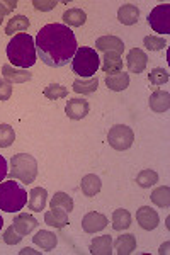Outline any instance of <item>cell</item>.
I'll list each match as a JSON object with an SVG mask.
<instances>
[{
	"label": "cell",
	"instance_id": "obj_4",
	"mask_svg": "<svg viewBox=\"0 0 170 255\" xmlns=\"http://www.w3.org/2000/svg\"><path fill=\"white\" fill-rule=\"evenodd\" d=\"M9 179L20 180L24 184H31L38 177V162L29 153H17L10 160V170L7 174Z\"/></svg>",
	"mask_w": 170,
	"mask_h": 255
},
{
	"label": "cell",
	"instance_id": "obj_10",
	"mask_svg": "<svg viewBox=\"0 0 170 255\" xmlns=\"http://www.w3.org/2000/svg\"><path fill=\"white\" fill-rule=\"evenodd\" d=\"M89 111H90V106H89V101H85V99H70L65 108L66 116L70 119H73V121L84 119L87 114H89Z\"/></svg>",
	"mask_w": 170,
	"mask_h": 255
},
{
	"label": "cell",
	"instance_id": "obj_37",
	"mask_svg": "<svg viewBox=\"0 0 170 255\" xmlns=\"http://www.w3.org/2000/svg\"><path fill=\"white\" fill-rule=\"evenodd\" d=\"M12 96V84L5 79H0V101H9Z\"/></svg>",
	"mask_w": 170,
	"mask_h": 255
},
{
	"label": "cell",
	"instance_id": "obj_41",
	"mask_svg": "<svg viewBox=\"0 0 170 255\" xmlns=\"http://www.w3.org/2000/svg\"><path fill=\"white\" fill-rule=\"evenodd\" d=\"M167 249H169V244H165V245H162V249L159 250V252H160V254H167V252H169Z\"/></svg>",
	"mask_w": 170,
	"mask_h": 255
},
{
	"label": "cell",
	"instance_id": "obj_40",
	"mask_svg": "<svg viewBox=\"0 0 170 255\" xmlns=\"http://www.w3.org/2000/svg\"><path fill=\"white\" fill-rule=\"evenodd\" d=\"M10 9L7 7V3L5 2H0V26H2V22H3V19H5V15L9 14Z\"/></svg>",
	"mask_w": 170,
	"mask_h": 255
},
{
	"label": "cell",
	"instance_id": "obj_36",
	"mask_svg": "<svg viewBox=\"0 0 170 255\" xmlns=\"http://www.w3.org/2000/svg\"><path fill=\"white\" fill-rule=\"evenodd\" d=\"M20 240H22V235H19L14 226L10 225L9 228L5 230V233H3V242H5L7 245H17Z\"/></svg>",
	"mask_w": 170,
	"mask_h": 255
},
{
	"label": "cell",
	"instance_id": "obj_2",
	"mask_svg": "<svg viewBox=\"0 0 170 255\" xmlns=\"http://www.w3.org/2000/svg\"><path fill=\"white\" fill-rule=\"evenodd\" d=\"M7 58L12 63V67H19L22 70L32 67L38 58L34 38L27 32L14 34L7 44Z\"/></svg>",
	"mask_w": 170,
	"mask_h": 255
},
{
	"label": "cell",
	"instance_id": "obj_24",
	"mask_svg": "<svg viewBox=\"0 0 170 255\" xmlns=\"http://www.w3.org/2000/svg\"><path fill=\"white\" fill-rule=\"evenodd\" d=\"M106 85L111 90H114V92H121V90L128 89V85H130V75L124 73V72L107 75L106 77Z\"/></svg>",
	"mask_w": 170,
	"mask_h": 255
},
{
	"label": "cell",
	"instance_id": "obj_19",
	"mask_svg": "<svg viewBox=\"0 0 170 255\" xmlns=\"http://www.w3.org/2000/svg\"><path fill=\"white\" fill-rule=\"evenodd\" d=\"M32 242H34V245H38L41 250L49 252V250H53L56 247L58 238L55 233L48 232V230H41V232H38L34 237H32Z\"/></svg>",
	"mask_w": 170,
	"mask_h": 255
},
{
	"label": "cell",
	"instance_id": "obj_26",
	"mask_svg": "<svg viewBox=\"0 0 170 255\" xmlns=\"http://www.w3.org/2000/svg\"><path fill=\"white\" fill-rule=\"evenodd\" d=\"M63 20H65V26L80 27L85 24L87 14H85V10H82V9H68L63 14Z\"/></svg>",
	"mask_w": 170,
	"mask_h": 255
},
{
	"label": "cell",
	"instance_id": "obj_29",
	"mask_svg": "<svg viewBox=\"0 0 170 255\" xmlns=\"http://www.w3.org/2000/svg\"><path fill=\"white\" fill-rule=\"evenodd\" d=\"M51 209H63L65 213H72L73 211V199L65 192H56L53 196L51 203H49Z\"/></svg>",
	"mask_w": 170,
	"mask_h": 255
},
{
	"label": "cell",
	"instance_id": "obj_12",
	"mask_svg": "<svg viewBox=\"0 0 170 255\" xmlns=\"http://www.w3.org/2000/svg\"><path fill=\"white\" fill-rule=\"evenodd\" d=\"M126 65H128V70H130L131 73H142L148 65L147 53L140 48H133L131 51L128 53Z\"/></svg>",
	"mask_w": 170,
	"mask_h": 255
},
{
	"label": "cell",
	"instance_id": "obj_20",
	"mask_svg": "<svg viewBox=\"0 0 170 255\" xmlns=\"http://www.w3.org/2000/svg\"><path fill=\"white\" fill-rule=\"evenodd\" d=\"M114 250L118 255H130L136 250V237L131 233L118 237V240L114 242Z\"/></svg>",
	"mask_w": 170,
	"mask_h": 255
},
{
	"label": "cell",
	"instance_id": "obj_23",
	"mask_svg": "<svg viewBox=\"0 0 170 255\" xmlns=\"http://www.w3.org/2000/svg\"><path fill=\"white\" fill-rule=\"evenodd\" d=\"M44 223L53 228H65L70 223L68 213H65L63 209H51V211L44 213Z\"/></svg>",
	"mask_w": 170,
	"mask_h": 255
},
{
	"label": "cell",
	"instance_id": "obj_33",
	"mask_svg": "<svg viewBox=\"0 0 170 255\" xmlns=\"http://www.w3.org/2000/svg\"><path fill=\"white\" fill-rule=\"evenodd\" d=\"M15 141V131L10 125H0V148H7Z\"/></svg>",
	"mask_w": 170,
	"mask_h": 255
},
{
	"label": "cell",
	"instance_id": "obj_25",
	"mask_svg": "<svg viewBox=\"0 0 170 255\" xmlns=\"http://www.w3.org/2000/svg\"><path fill=\"white\" fill-rule=\"evenodd\" d=\"M99 87L97 77H90V79H77L73 82V92L82 94V96H89L94 94Z\"/></svg>",
	"mask_w": 170,
	"mask_h": 255
},
{
	"label": "cell",
	"instance_id": "obj_42",
	"mask_svg": "<svg viewBox=\"0 0 170 255\" xmlns=\"http://www.w3.org/2000/svg\"><path fill=\"white\" fill-rule=\"evenodd\" d=\"M2 226H3V218L0 216V230H2Z\"/></svg>",
	"mask_w": 170,
	"mask_h": 255
},
{
	"label": "cell",
	"instance_id": "obj_7",
	"mask_svg": "<svg viewBox=\"0 0 170 255\" xmlns=\"http://www.w3.org/2000/svg\"><path fill=\"white\" fill-rule=\"evenodd\" d=\"M148 24L159 34H170V3H160L148 14Z\"/></svg>",
	"mask_w": 170,
	"mask_h": 255
},
{
	"label": "cell",
	"instance_id": "obj_8",
	"mask_svg": "<svg viewBox=\"0 0 170 255\" xmlns=\"http://www.w3.org/2000/svg\"><path fill=\"white\" fill-rule=\"evenodd\" d=\"M107 218L104 215H101V213L97 211H90L87 213L84 216V220H82V230H84L85 233H97V232H102V230L107 226Z\"/></svg>",
	"mask_w": 170,
	"mask_h": 255
},
{
	"label": "cell",
	"instance_id": "obj_11",
	"mask_svg": "<svg viewBox=\"0 0 170 255\" xmlns=\"http://www.w3.org/2000/svg\"><path fill=\"white\" fill-rule=\"evenodd\" d=\"M38 225H39L38 220H36L34 216L27 215V213H20V215L15 216L14 221H12V226L15 228V232L22 237L31 235V233L38 228Z\"/></svg>",
	"mask_w": 170,
	"mask_h": 255
},
{
	"label": "cell",
	"instance_id": "obj_13",
	"mask_svg": "<svg viewBox=\"0 0 170 255\" xmlns=\"http://www.w3.org/2000/svg\"><path fill=\"white\" fill-rule=\"evenodd\" d=\"M95 51H102V53H107V51H113V53H118L121 55L124 51V43L123 39H119L118 36H102L95 41Z\"/></svg>",
	"mask_w": 170,
	"mask_h": 255
},
{
	"label": "cell",
	"instance_id": "obj_39",
	"mask_svg": "<svg viewBox=\"0 0 170 255\" xmlns=\"http://www.w3.org/2000/svg\"><path fill=\"white\" fill-rule=\"evenodd\" d=\"M7 174H9V170H7V160L0 155V182L5 179Z\"/></svg>",
	"mask_w": 170,
	"mask_h": 255
},
{
	"label": "cell",
	"instance_id": "obj_6",
	"mask_svg": "<svg viewBox=\"0 0 170 255\" xmlns=\"http://www.w3.org/2000/svg\"><path fill=\"white\" fill-rule=\"evenodd\" d=\"M107 141L109 145L118 151H124L131 148L133 141H135V133L130 126L126 125H114L107 133Z\"/></svg>",
	"mask_w": 170,
	"mask_h": 255
},
{
	"label": "cell",
	"instance_id": "obj_16",
	"mask_svg": "<svg viewBox=\"0 0 170 255\" xmlns=\"http://www.w3.org/2000/svg\"><path fill=\"white\" fill-rule=\"evenodd\" d=\"M148 104L153 113H167L170 108V94L165 90H155L150 96Z\"/></svg>",
	"mask_w": 170,
	"mask_h": 255
},
{
	"label": "cell",
	"instance_id": "obj_32",
	"mask_svg": "<svg viewBox=\"0 0 170 255\" xmlns=\"http://www.w3.org/2000/svg\"><path fill=\"white\" fill-rule=\"evenodd\" d=\"M68 96V89L63 87L60 84H49L46 89H44V97L49 99V101H58V99H65Z\"/></svg>",
	"mask_w": 170,
	"mask_h": 255
},
{
	"label": "cell",
	"instance_id": "obj_21",
	"mask_svg": "<svg viewBox=\"0 0 170 255\" xmlns=\"http://www.w3.org/2000/svg\"><path fill=\"white\" fill-rule=\"evenodd\" d=\"M101 68L104 70L106 73H119L123 72V58L121 55H118V53H113V51H107L104 55V58H102V65Z\"/></svg>",
	"mask_w": 170,
	"mask_h": 255
},
{
	"label": "cell",
	"instance_id": "obj_28",
	"mask_svg": "<svg viewBox=\"0 0 170 255\" xmlns=\"http://www.w3.org/2000/svg\"><path fill=\"white\" fill-rule=\"evenodd\" d=\"M29 19L26 15H14L12 19H9L5 26V34L7 36H14V32H22V31H27L29 27Z\"/></svg>",
	"mask_w": 170,
	"mask_h": 255
},
{
	"label": "cell",
	"instance_id": "obj_18",
	"mask_svg": "<svg viewBox=\"0 0 170 255\" xmlns=\"http://www.w3.org/2000/svg\"><path fill=\"white\" fill-rule=\"evenodd\" d=\"M138 17H140V9L136 5H133V3H124V5L119 7L118 19L124 26H133V24H136L138 22Z\"/></svg>",
	"mask_w": 170,
	"mask_h": 255
},
{
	"label": "cell",
	"instance_id": "obj_38",
	"mask_svg": "<svg viewBox=\"0 0 170 255\" xmlns=\"http://www.w3.org/2000/svg\"><path fill=\"white\" fill-rule=\"evenodd\" d=\"M36 10H41V12H46V10H53L56 7V2L55 0H34L32 2Z\"/></svg>",
	"mask_w": 170,
	"mask_h": 255
},
{
	"label": "cell",
	"instance_id": "obj_3",
	"mask_svg": "<svg viewBox=\"0 0 170 255\" xmlns=\"http://www.w3.org/2000/svg\"><path fill=\"white\" fill-rule=\"evenodd\" d=\"M26 189L14 179L0 184V209L5 213H17L27 204Z\"/></svg>",
	"mask_w": 170,
	"mask_h": 255
},
{
	"label": "cell",
	"instance_id": "obj_35",
	"mask_svg": "<svg viewBox=\"0 0 170 255\" xmlns=\"http://www.w3.org/2000/svg\"><path fill=\"white\" fill-rule=\"evenodd\" d=\"M143 44L148 51H160V49L167 48V41L157 38V36H147V38L143 39Z\"/></svg>",
	"mask_w": 170,
	"mask_h": 255
},
{
	"label": "cell",
	"instance_id": "obj_27",
	"mask_svg": "<svg viewBox=\"0 0 170 255\" xmlns=\"http://www.w3.org/2000/svg\"><path fill=\"white\" fill-rule=\"evenodd\" d=\"M131 226V215L128 209H116L113 213V228L116 232H123Z\"/></svg>",
	"mask_w": 170,
	"mask_h": 255
},
{
	"label": "cell",
	"instance_id": "obj_31",
	"mask_svg": "<svg viewBox=\"0 0 170 255\" xmlns=\"http://www.w3.org/2000/svg\"><path fill=\"white\" fill-rule=\"evenodd\" d=\"M157 182H159V174H157L155 170H150V168L142 170L138 175H136V184H138L140 187H143V189H148V187L155 186Z\"/></svg>",
	"mask_w": 170,
	"mask_h": 255
},
{
	"label": "cell",
	"instance_id": "obj_5",
	"mask_svg": "<svg viewBox=\"0 0 170 255\" xmlns=\"http://www.w3.org/2000/svg\"><path fill=\"white\" fill-rule=\"evenodd\" d=\"M101 67V58L97 51L89 46H80L77 49L75 56L72 60V70L80 75L82 79H90L95 75V72Z\"/></svg>",
	"mask_w": 170,
	"mask_h": 255
},
{
	"label": "cell",
	"instance_id": "obj_1",
	"mask_svg": "<svg viewBox=\"0 0 170 255\" xmlns=\"http://www.w3.org/2000/svg\"><path fill=\"white\" fill-rule=\"evenodd\" d=\"M36 51L44 65L60 68L73 60L78 44L73 31L65 24H46L38 31L34 39Z\"/></svg>",
	"mask_w": 170,
	"mask_h": 255
},
{
	"label": "cell",
	"instance_id": "obj_17",
	"mask_svg": "<svg viewBox=\"0 0 170 255\" xmlns=\"http://www.w3.org/2000/svg\"><path fill=\"white\" fill-rule=\"evenodd\" d=\"M90 254L92 255H111L113 254V238L109 235L95 237L90 242Z\"/></svg>",
	"mask_w": 170,
	"mask_h": 255
},
{
	"label": "cell",
	"instance_id": "obj_14",
	"mask_svg": "<svg viewBox=\"0 0 170 255\" xmlns=\"http://www.w3.org/2000/svg\"><path fill=\"white\" fill-rule=\"evenodd\" d=\"M48 201V192L46 189L43 187H34L31 192H29V199H27V209L32 213H39L43 211L44 206H46Z\"/></svg>",
	"mask_w": 170,
	"mask_h": 255
},
{
	"label": "cell",
	"instance_id": "obj_9",
	"mask_svg": "<svg viewBox=\"0 0 170 255\" xmlns=\"http://www.w3.org/2000/svg\"><path fill=\"white\" fill-rule=\"evenodd\" d=\"M136 221L140 223L143 230L150 232V230H155L160 223V216L155 209H152L150 206H142L136 211Z\"/></svg>",
	"mask_w": 170,
	"mask_h": 255
},
{
	"label": "cell",
	"instance_id": "obj_30",
	"mask_svg": "<svg viewBox=\"0 0 170 255\" xmlns=\"http://www.w3.org/2000/svg\"><path fill=\"white\" fill-rule=\"evenodd\" d=\"M152 203L157 204L159 208H169L170 206V189L169 186L157 187L152 192Z\"/></svg>",
	"mask_w": 170,
	"mask_h": 255
},
{
	"label": "cell",
	"instance_id": "obj_34",
	"mask_svg": "<svg viewBox=\"0 0 170 255\" xmlns=\"http://www.w3.org/2000/svg\"><path fill=\"white\" fill-rule=\"evenodd\" d=\"M169 79H170L169 72L165 68H160V67L153 68L150 72V75H148V80H150L152 85H164V84H167Z\"/></svg>",
	"mask_w": 170,
	"mask_h": 255
},
{
	"label": "cell",
	"instance_id": "obj_22",
	"mask_svg": "<svg viewBox=\"0 0 170 255\" xmlns=\"http://www.w3.org/2000/svg\"><path fill=\"white\" fill-rule=\"evenodd\" d=\"M80 187H82V192L84 196L87 197H94L95 194H99L102 189V182L95 174H87L80 182Z\"/></svg>",
	"mask_w": 170,
	"mask_h": 255
},
{
	"label": "cell",
	"instance_id": "obj_15",
	"mask_svg": "<svg viewBox=\"0 0 170 255\" xmlns=\"http://www.w3.org/2000/svg\"><path fill=\"white\" fill-rule=\"evenodd\" d=\"M2 75H3V79L7 82H10V84H24V82L32 79V73H29L27 70L15 68V67H12V65H3Z\"/></svg>",
	"mask_w": 170,
	"mask_h": 255
}]
</instances>
